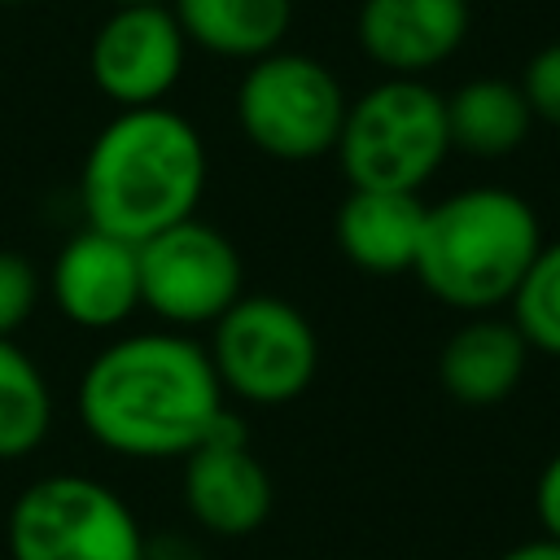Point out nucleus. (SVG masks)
Segmentation results:
<instances>
[{"label":"nucleus","instance_id":"dca6fc26","mask_svg":"<svg viewBox=\"0 0 560 560\" xmlns=\"http://www.w3.org/2000/svg\"><path fill=\"white\" fill-rule=\"evenodd\" d=\"M446 131L451 149L468 158H508L534 131V114L521 83L503 74H477L446 96Z\"/></svg>","mask_w":560,"mask_h":560},{"label":"nucleus","instance_id":"6e6552de","mask_svg":"<svg viewBox=\"0 0 560 560\" xmlns=\"http://www.w3.org/2000/svg\"><path fill=\"white\" fill-rule=\"evenodd\" d=\"M140 306L166 328H210L241 293L245 262L236 245L197 214L140 241Z\"/></svg>","mask_w":560,"mask_h":560},{"label":"nucleus","instance_id":"5701e85b","mask_svg":"<svg viewBox=\"0 0 560 560\" xmlns=\"http://www.w3.org/2000/svg\"><path fill=\"white\" fill-rule=\"evenodd\" d=\"M114 4H162V0H114Z\"/></svg>","mask_w":560,"mask_h":560},{"label":"nucleus","instance_id":"412c9836","mask_svg":"<svg viewBox=\"0 0 560 560\" xmlns=\"http://www.w3.org/2000/svg\"><path fill=\"white\" fill-rule=\"evenodd\" d=\"M534 516H538L542 534L560 538V446L547 455V464L534 481Z\"/></svg>","mask_w":560,"mask_h":560},{"label":"nucleus","instance_id":"1a4fd4ad","mask_svg":"<svg viewBox=\"0 0 560 560\" xmlns=\"http://www.w3.org/2000/svg\"><path fill=\"white\" fill-rule=\"evenodd\" d=\"M188 61V35L171 4H114L88 44V74L118 109L166 105Z\"/></svg>","mask_w":560,"mask_h":560},{"label":"nucleus","instance_id":"4be33fe9","mask_svg":"<svg viewBox=\"0 0 560 560\" xmlns=\"http://www.w3.org/2000/svg\"><path fill=\"white\" fill-rule=\"evenodd\" d=\"M494 560H560V538L538 534V538H525V542L508 547V551L494 556Z\"/></svg>","mask_w":560,"mask_h":560},{"label":"nucleus","instance_id":"ddd939ff","mask_svg":"<svg viewBox=\"0 0 560 560\" xmlns=\"http://www.w3.org/2000/svg\"><path fill=\"white\" fill-rule=\"evenodd\" d=\"M529 363V341L512 315H468L438 350V381L464 407H494L516 394Z\"/></svg>","mask_w":560,"mask_h":560},{"label":"nucleus","instance_id":"0eeeda50","mask_svg":"<svg viewBox=\"0 0 560 560\" xmlns=\"http://www.w3.org/2000/svg\"><path fill=\"white\" fill-rule=\"evenodd\" d=\"M223 394L254 407L302 398L319 372V337L302 306L276 293H241L214 324L206 346Z\"/></svg>","mask_w":560,"mask_h":560},{"label":"nucleus","instance_id":"7ed1b4c3","mask_svg":"<svg viewBox=\"0 0 560 560\" xmlns=\"http://www.w3.org/2000/svg\"><path fill=\"white\" fill-rule=\"evenodd\" d=\"M542 241V223L521 192L472 184L424 210L411 276L451 311L494 315L521 289Z\"/></svg>","mask_w":560,"mask_h":560},{"label":"nucleus","instance_id":"20e7f679","mask_svg":"<svg viewBox=\"0 0 560 560\" xmlns=\"http://www.w3.org/2000/svg\"><path fill=\"white\" fill-rule=\"evenodd\" d=\"M332 153L350 188L420 192L451 153L446 96L424 79L385 74L346 105Z\"/></svg>","mask_w":560,"mask_h":560},{"label":"nucleus","instance_id":"6ab92c4d","mask_svg":"<svg viewBox=\"0 0 560 560\" xmlns=\"http://www.w3.org/2000/svg\"><path fill=\"white\" fill-rule=\"evenodd\" d=\"M39 306V271L31 258L0 249V337H18Z\"/></svg>","mask_w":560,"mask_h":560},{"label":"nucleus","instance_id":"9b49d317","mask_svg":"<svg viewBox=\"0 0 560 560\" xmlns=\"http://www.w3.org/2000/svg\"><path fill=\"white\" fill-rule=\"evenodd\" d=\"M52 302L83 332H114L140 311V249L101 228L74 232L52 262Z\"/></svg>","mask_w":560,"mask_h":560},{"label":"nucleus","instance_id":"f257e3e1","mask_svg":"<svg viewBox=\"0 0 560 560\" xmlns=\"http://www.w3.org/2000/svg\"><path fill=\"white\" fill-rule=\"evenodd\" d=\"M223 385L206 346L175 328L101 346L74 389L83 433L122 459H184L223 420Z\"/></svg>","mask_w":560,"mask_h":560},{"label":"nucleus","instance_id":"2eb2a0df","mask_svg":"<svg viewBox=\"0 0 560 560\" xmlns=\"http://www.w3.org/2000/svg\"><path fill=\"white\" fill-rule=\"evenodd\" d=\"M166 4L184 26L188 48L241 66L284 48L293 26V0H166Z\"/></svg>","mask_w":560,"mask_h":560},{"label":"nucleus","instance_id":"a211bd4d","mask_svg":"<svg viewBox=\"0 0 560 560\" xmlns=\"http://www.w3.org/2000/svg\"><path fill=\"white\" fill-rule=\"evenodd\" d=\"M508 315L529 341V350L560 359V241H542L534 267L508 302Z\"/></svg>","mask_w":560,"mask_h":560},{"label":"nucleus","instance_id":"39448f33","mask_svg":"<svg viewBox=\"0 0 560 560\" xmlns=\"http://www.w3.org/2000/svg\"><path fill=\"white\" fill-rule=\"evenodd\" d=\"M127 499L88 472H48L18 490L4 516L9 560H144Z\"/></svg>","mask_w":560,"mask_h":560},{"label":"nucleus","instance_id":"9d476101","mask_svg":"<svg viewBox=\"0 0 560 560\" xmlns=\"http://www.w3.org/2000/svg\"><path fill=\"white\" fill-rule=\"evenodd\" d=\"M179 464H184V477H179L184 508L206 534L245 538L267 525L276 486L267 464L254 455L245 424L232 411H223L210 438L192 446Z\"/></svg>","mask_w":560,"mask_h":560},{"label":"nucleus","instance_id":"f3484780","mask_svg":"<svg viewBox=\"0 0 560 560\" xmlns=\"http://www.w3.org/2000/svg\"><path fill=\"white\" fill-rule=\"evenodd\" d=\"M48 429L52 389L39 363L18 346V337H0V464L35 455Z\"/></svg>","mask_w":560,"mask_h":560},{"label":"nucleus","instance_id":"4468645a","mask_svg":"<svg viewBox=\"0 0 560 560\" xmlns=\"http://www.w3.org/2000/svg\"><path fill=\"white\" fill-rule=\"evenodd\" d=\"M420 192H389V188H350L337 206V245L341 254L368 276H402L416 262L420 232H424Z\"/></svg>","mask_w":560,"mask_h":560},{"label":"nucleus","instance_id":"f8f14e48","mask_svg":"<svg viewBox=\"0 0 560 560\" xmlns=\"http://www.w3.org/2000/svg\"><path fill=\"white\" fill-rule=\"evenodd\" d=\"M468 0H359L354 39L394 79H424L468 39Z\"/></svg>","mask_w":560,"mask_h":560},{"label":"nucleus","instance_id":"f03ea898","mask_svg":"<svg viewBox=\"0 0 560 560\" xmlns=\"http://www.w3.org/2000/svg\"><path fill=\"white\" fill-rule=\"evenodd\" d=\"M206 175V140L179 109H118L88 144L79 171L83 219L140 245L197 214Z\"/></svg>","mask_w":560,"mask_h":560},{"label":"nucleus","instance_id":"b1692460","mask_svg":"<svg viewBox=\"0 0 560 560\" xmlns=\"http://www.w3.org/2000/svg\"><path fill=\"white\" fill-rule=\"evenodd\" d=\"M0 4H31V0H0Z\"/></svg>","mask_w":560,"mask_h":560},{"label":"nucleus","instance_id":"aec40b11","mask_svg":"<svg viewBox=\"0 0 560 560\" xmlns=\"http://www.w3.org/2000/svg\"><path fill=\"white\" fill-rule=\"evenodd\" d=\"M525 101H529V114L534 122H547L560 131V39L542 44L529 61H525V74L516 79Z\"/></svg>","mask_w":560,"mask_h":560},{"label":"nucleus","instance_id":"423d86ee","mask_svg":"<svg viewBox=\"0 0 560 560\" xmlns=\"http://www.w3.org/2000/svg\"><path fill=\"white\" fill-rule=\"evenodd\" d=\"M341 79L311 52L276 48L245 66L236 83L241 136L276 162H315L337 149L346 122Z\"/></svg>","mask_w":560,"mask_h":560},{"label":"nucleus","instance_id":"393cba45","mask_svg":"<svg viewBox=\"0 0 560 560\" xmlns=\"http://www.w3.org/2000/svg\"><path fill=\"white\" fill-rule=\"evenodd\" d=\"M468 4H472V0H468Z\"/></svg>","mask_w":560,"mask_h":560}]
</instances>
